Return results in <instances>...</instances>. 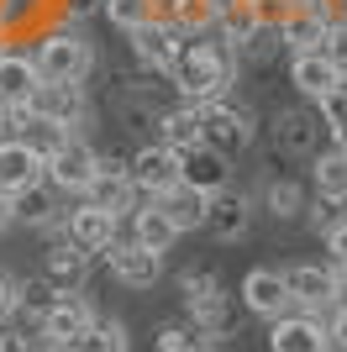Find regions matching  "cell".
<instances>
[{
  "mask_svg": "<svg viewBox=\"0 0 347 352\" xmlns=\"http://www.w3.org/2000/svg\"><path fill=\"white\" fill-rule=\"evenodd\" d=\"M237 63H242L237 58V43L211 27V32H200V37H185L169 79H174V89H179V100L216 105V100H227L231 85H237Z\"/></svg>",
  "mask_w": 347,
  "mask_h": 352,
  "instance_id": "1",
  "label": "cell"
},
{
  "mask_svg": "<svg viewBox=\"0 0 347 352\" xmlns=\"http://www.w3.org/2000/svg\"><path fill=\"white\" fill-rule=\"evenodd\" d=\"M32 63L43 79H58V85H85L90 69H95V47L79 37V32H43L37 47H32Z\"/></svg>",
  "mask_w": 347,
  "mask_h": 352,
  "instance_id": "2",
  "label": "cell"
},
{
  "mask_svg": "<svg viewBox=\"0 0 347 352\" xmlns=\"http://www.w3.org/2000/svg\"><path fill=\"white\" fill-rule=\"evenodd\" d=\"M253 137H258L253 111H247V105H237L231 95H227V100H216V105H200V142L216 147L221 158L247 153V147H253Z\"/></svg>",
  "mask_w": 347,
  "mask_h": 352,
  "instance_id": "3",
  "label": "cell"
},
{
  "mask_svg": "<svg viewBox=\"0 0 347 352\" xmlns=\"http://www.w3.org/2000/svg\"><path fill=\"white\" fill-rule=\"evenodd\" d=\"M185 321L216 347V342H227V337L242 331V300H231V294L221 289V279H216L211 289H200L195 300H185Z\"/></svg>",
  "mask_w": 347,
  "mask_h": 352,
  "instance_id": "4",
  "label": "cell"
},
{
  "mask_svg": "<svg viewBox=\"0 0 347 352\" xmlns=\"http://www.w3.org/2000/svg\"><path fill=\"white\" fill-rule=\"evenodd\" d=\"M95 300H85V294H63L53 310H48L43 321H37V331H32V342L37 347H58V352H69L74 342L85 337L90 326H95Z\"/></svg>",
  "mask_w": 347,
  "mask_h": 352,
  "instance_id": "5",
  "label": "cell"
},
{
  "mask_svg": "<svg viewBox=\"0 0 347 352\" xmlns=\"http://www.w3.org/2000/svg\"><path fill=\"white\" fill-rule=\"evenodd\" d=\"M101 258H105V268H111V279L121 289H158L163 284V252H147L137 242H127V236H116Z\"/></svg>",
  "mask_w": 347,
  "mask_h": 352,
  "instance_id": "6",
  "label": "cell"
},
{
  "mask_svg": "<svg viewBox=\"0 0 347 352\" xmlns=\"http://www.w3.org/2000/svg\"><path fill=\"white\" fill-rule=\"evenodd\" d=\"M27 111L37 121H53V126H69V132H79L90 116V95L85 85H58V79H43V85L32 89Z\"/></svg>",
  "mask_w": 347,
  "mask_h": 352,
  "instance_id": "7",
  "label": "cell"
},
{
  "mask_svg": "<svg viewBox=\"0 0 347 352\" xmlns=\"http://www.w3.org/2000/svg\"><path fill=\"white\" fill-rule=\"evenodd\" d=\"M58 232L69 236L74 248H85L90 258H101V252L111 248L116 236H121V216H116V210L90 206V200H79V206L63 210V226H58Z\"/></svg>",
  "mask_w": 347,
  "mask_h": 352,
  "instance_id": "8",
  "label": "cell"
},
{
  "mask_svg": "<svg viewBox=\"0 0 347 352\" xmlns=\"http://www.w3.org/2000/svg\"><path fill=\"white\" fill-rule=\"evenodd\" d=\"M95 163H101V153L85 142V137L74 132L69 142L58 147L53 158H48V168H43V179L53 184L58 195H85V184L95 179Z\"/></svg>",
  "mask_w": 347,
  "mask_h": 352,
  "instance_id": "9",
  "label": "cell"
},
{
  "mask_svg": "<svg viewBox=\"0 0 347 352\" xmlns=\"http://www.w3.org/2000/svg\"><path fill=\"white\" fill-rule=\"evenodd\" d=\"M247 316H263V321H279L284 310H295L289 300V284H284V268H247L242 289H237Z\"/></svg>",
  "mask_w": 347,
  "mask_h": 352,
  "instance_id": "10",
  "label": "cell"
},
{
  "mask_svg": "<svg viewBox=\"0 0 347 352\" xmlns=\"http://www.w3.org/2000/svg\"><path fill=\"white\" fill-rule=\"evenodd\" d=\"M269 352H332L326 347V316L284 310L279 321H269Z\"/></svg>",
  "mask_w": 347,
  "mask_h": 352,
  "instance_id": "11",
  "label": "cell"
},
{
  "mask_svg": "<svg viewBox=\"0 0 347 352\" xmlns=\"http://www.w3.org/2000/svg\"><path fill=\"white\" fill-rule=\"evenodd\" d=\"M127 174H132V184H137V195L158 200V195H169L174 184H179V153L163 147V142L137 147V158H127Z\"/></svg>",
  "mask_w": 347,
  "mask_h": 352,
  "instance_id": "12",
  "label": "cell"
},
{
  "mask_svg": "<svg viewBox=\"0 0 347 352\" xmlns=\"http://www.w3.org/2000/svg\"><path fill=\"white\" fill-rule=\"evenodd\" d=\"M79 200H90V206H101V210H116V216H127V210L137 206V184H132V174H127V158H101V163H95V179L85 184Z\"/></svg>",
  "mask_w": 347,
  "mask_h": 352,
  "instance_id": "13",
  "label": "cell"
},
{
  "mask_svg": "<svg viewBox=\"0 0 347 352\" xmlns=\"http://www.w3.org/2000/svg\"><path fill=\"white\" fill-rule=\"evenodd\" d=\"M127 43H132V58H137V63L169 74L174 58H179V47H185V32H174L163 16H153V21H143V27L127 32Z\"/></svg>",
  "mask_w": 347,
  "mask_h": 352,
  "instance_id": "14",
  "label": "cell"
},
{
  "mask_svg": "<svg viewBox=\"0 0 347 352\" xmlns=\"http://www.w3.org/2000/svg\"><path fill=\"white\" fill-rule=\"evenodd\" d=\"M90 263H95V258H90L85 248H74L63 232H58L53 242L43 248V279H53L63 294H85V284H90Z\"/></svg>",
  "mask_w": 347,
  "mask_h": 352,
  "instance_id": "15",
  "label": "cell"
},
{
  "mask_svg": "<svg viewBox=\"0 0 347 352\" xmlns=\"http://www.w3.org/2000/svg\"><path fill=\"white\" fill-rule=\"evenodd\" d=\"M284 284H289L295 310H311V316H326V310H332V263H289Z\"/></svg>",
  "mask_w": 347,
  "mask_h": 352,
  "instance_id": "16",
  "label": "cell"
},
{
  "mask_svg": "<svg viewBox=\"0 0 347 352\" xmlns=\"http://www.w3.org/2000/svg\"><path fill=\"white\" fill-rule=\"evenodd\" d=\"M121 236L137 242V248H147V252H169L179 242V226L158 210V200H147V206H132L121 216Z\"/></svg>",
  "mask_w": 347,
  "mask_h": 352,
  "instance_id": "17",
  "label": "cell"
},
{
  "mask_svg": "<svg viewBox=\"0 0 347 352\" xmlns=\"http://www.w3.org/2000/svg\"><path fill=\"white\" fill-rule=\"evenodd\" d=\"M179 184L205 190V195L227 190V184H231V158H221L216 147H205V142L185 147V153H179Z\"/></svg>",
  "mask_w": 347,
  "mask_h": 352,
  "instance_id": "18",
  "label": "cell"
},
{
  "mask_svg": "<svg viewBox=\"0 0 347 352\" xmlns=\"http://www.w3.org/2000/svg\"><path fill=\"white\" fill-rule=\"evenodd\" d=\"M43 168H48L43 153H37L27 137H6V142H0V195H6V200H11L16 190L37 184V179H43Z\"/></svg>",
  "mask_w": 347,
  "mask_h": 352,
  "instance_id": "19",
  "label": "cell"
},
{
  "mask_svg": "<svg viewBox=\"0 0 347 352\" xmlns=\"http://www.w3.org/2000/svg\"><path fill=\"white\" fill-rule=\"evenodd\" d=\"M247 226H253V200H247L242 190H216L211 195V210H205V232L216 236V242H237V236H247Z\"/></svg>",
  "mask_w": 347,
  "mask_h": 352,
  "instance_id": "20",
  "label": "cell"
},
{
  "mask_svg": "<svg viewBox=\"0 0 347 352\" xmlns=\"http://www.w3.org/2000/svg\"><path fill=\"white\" fill-rule=\"evenodd\" d=\"M347 74H337V63L326 53H289V85L300 89L305 100H321L326 89H337Z\"/></svg>",
  "mask_w": 347,
  "mask_h": 352,
  "instance_id": "21",
  "label": "cell"
},
{
  "mask_svg": "<svg viewBox=\"0 0 347 352\" xmlns=\"http://www.w3.org/2000/svg\"><path fill=\"white\" fill-rule=\"evenodd\" d=\"M37 85H43V74H37V63H32V53L0 47V105H27Z\"/></svg>",
  "mask_w": 347,
  "mask_h": 352,
  "instance_id": "22",
  "label": "cell"
},
{
  "mask_svg": "<svg viewBox=\"0 0 347 352\" xmlns=\"http://www.w3.org/2000/svg\"><path fill=\"white\" fill-rule=\"evenodd\" d=\"M279 32H284V53H321L326 43V21H321L316 6H295V11L279 16Z\"/></svg>",
  "mask_w": 347,
  "mask_h": 352,
  "instance_id": "23",
  "label": "cell"
},
{
  "mask_svg": "<svg viewBox=\"0 0 347 352\" xmlns=\"http://www.w3.org/2000/svg\"><path fill=\"white\" fill-rule=\"evenodd\" d=\"M158 210L179 226V236H185V232H200V226H205L211 195H205V190H189V184H174L169 195H158Z\"/></svg>",
  "mask_w": 347,
  "mask_h": 352,
  "instance_id": "24",
  "label": "cell"
},
{
  "mask_svg": "<svg viewBox=\"0 0 347 352\" xmlns=\"http://www.w3.org/2000/svg\"><path fill=\"white\" fill-rule=\"evenodd\" d=\"M311 184H316L321 200H337V206H347V147H321L316 163H311Z\"/></svg>",
  "mask_w": 347,
  "mask_h": 352,
  "instance_id": "25",
  "label": "cell"
},
{
  "mask_svg": "<svg viewBox=\"0 0 347 352\" xmlns=\"http://www.w3.org/2000/svg\"><path fill=\"white\" fill-rule=\"evenodd\" d=\"M53 184L48 179H37V184H27V190L11 195V221H21V226H53L58 216V200H53Z\"/></svg>",
  "mask_w": 347,
  "mask_h": 352,
  "instance_id": "26",
  "label": "cell"
},
{
  "mask_svg": "<svg viewBox=\"0 0 347 352\" xmlns=\"http://www.w3.org/2000/svg\"><path fill=\"white\" fill-rule=\"evenodd\" d=\"M158 142L174 147V153H185V147L200 142V105H189V100L169 105V111L158 116Z\"/></svg>",
  "mask_w": 347,
  "mask_h": 352,
  "instance_id": "27",
  "label": "cell"
},
{
  "mask_svg": "<svg viewBox=\"0 0 347 352\" xmlns=\"http://www.w3.org/2000/svg\"><path fill=\"white\" fill-rule=\"evenodd\" d=\"M58 300H63V289H58L53 279H43V274H37V279H16V316L27 321V331H37V321H43Z\"/></svg>",
  "mask_w": 347,
  "mask_h": 352,
  "instance_id": "28",
  "label": "cell"
},
{
  "mask_svg": "<svg viewBox=\"0 0 347 352\" xmlns=\"http://www.w3.org/2000/svg\"><path fill=\"white\" fill-rule=\"evenodd\" d=\"M305 206H311V195H305V184L300 179H269L263 184V210L274 221H295V216H305Z\"/></svg>",
  "mask_w": 347,
  "mask_h": 352,
  "instance_id": "29",
  "label": "cell"
},
{
  "mask_svg": "<svg viewBox=\"0 0 347 352\" xmlns=\"http://www.w3.org/2000/svg\"><path fill=\"white\" fill-rule=\"evenodd\" d=\"M158 16L174 32H185V37H200V32L216 27V6L211 0H169V6H158Z\"/></svg>",
  "mask_w": 347,
  "mask_h": 352,
  "instance_id": "30",
  "label": "cell"
},
{
  "mask_svg": "<svg viewBox=\"0 0 347 352\" xmlns=\"http://www.w3.org/2000/svg\"><path fill=\"white\" fill-rule=\"evenodd\" d=\"M274 53H284V32H279V16H258L253 32H247L242 43H237V58L247 63H269Z\"/></svg>",
  "mask_w": 347,
  "mask_h": 352,
  "instance_id": "31",
  "label": "cell"
},
{
  "mask_svg": "<svg viewBox=\"0 0 347 352\" xmlns=\"http://www.w3.org/2000/svg\"><path fill=\"white\" fill-rule=\"evenodd\" d=\"M69 352H132V337H127V326L116 321V316H95V326H90Z\"/></svg>",
  "mask_w": 347,
  "mask_h": 352,
  "instance_id": "32",
  "label": "cell"
},
{
  "mask_svg": "<svg viewBox=\"0 0 347 352\" xmlns=\"http://www.w3.org/2000/svg\"><path fill=\"white\" fill-rule=\"evenodd\" d=\"M274 137H279V147H284L289 158H305V153L316 147V126H311V116H300V111H284Z\"/></svg>",
  "mask_w": 347,
  "mask_h": 352,
  "instance_id": "33",
  "label": "cell"
},
{
  "mask_svg": "<svg viewBox=\"0 0 347 352\" xmlns=\"http://www.w3.org/2000/svg\"><path fill=\"white\" fill-rule=\"evenodd\" d=\"M153 352H211V342H205L189 321H163L158 337H153Z\"/></svg>",
  "mask_w": 347,
  "mask_h": 352,
  "instance_id": "34",
  "label": "cell"
},
{
  "mask_svg": "<svg viewBox=\"0 0 347 352\" xmlns=\"http://www.w3.org/2000/svg\"><path fill=\"white\" fill-rule=\"evenodd\" d=\"M316 111H321V126L332 132V142L347 147V79H342L337 89H326V95H321Z\"/></svg>",
  "mask_w": 347,
  "mask_h": 352,
  "instance_id": "35",
  "label": "cell"
},
{
  "mask_svg": "<svg viewBox=\"0 0 347 352\" xmlns=\"http://www.w3.org/2000/svg\"><path fill=\"white\" fill-rule=\"evenodd\" d=\"M101 11H105V21H111V27L132 32V27H143V21H153V16H158V0H105Z\"/></svg>",
  "mask_w": 347,
  "mask_h": 352,
  "instance_id": "36",
  "label": "cell"
},
{
  "mask_svg": "<svg viewBox=\"0 0 347 352\" xmlns=\"http://www.w3.org/2000/svg\"><path fill=\"white\" fill-rule=\"evenodd\" d=\"M21 137H27V142L37 147V153H43V163H48V158H53V153H58L63 142H69L74 132H69V126H53V121H37V116H32V126H27Z\"/></svg>",
  "mask_w": 347,
  "mask_h": 352,
  "instance_id": "37",
  "label": "cell"
},
{
  "mask_svg": "<svg viewBox=\"0 0 347 352\" xmlns=\"http://www.w3.org/2000/svg\"><path fill=\"white\" fill-rule=\"evenodd\" d=\"M342 216H347V210L337 206V200H321V195H311V206H305V221H311L316 232H332Z\"/></svg>",
  "mask_w": 347,
  "mask_h": 352,
  "instance_id": "38",
  "label": "cell"
},
{
  "mask_svg": "<svg viewBox=\"0 0 347 352\" xmlns=\"http://www.w3.org/2000/svg\"><path fill=\"white\" fill-rule=\"evenodd\" d=\"M0 352H37V342H32L27 326H6L0 321Z\"/></svg>",
  "mask_w": 347,
  "mask_h": 352,
  "instance_id": "39",
  "label": "cell"
},
{
  "mask_svg": "<svg viewBox=\"0 0 347 352\" xmlns=\"http://www.w3.org/2000/svg\"><path fill=\"white\" fill-rule=\"evenodd\" d=\"M321 53H326V58L337 63V74H347V27H332V32H326Z\"/></svg>",
  "mask_w": 347,
  "mask_h": 352,
  "instance_id": "40",
  "label": "cell"
},
{
  "mask_svg": "<svg viewBox=\"0 0 347 352\" xmlns=\"http://www.w3.org/2000/svg\"><path fill=\"white\" fill-rule=\"evenodd\" d=\"M326 347L347 352V310H326Z\"/></svg>",
  "mask_w": 347,
  "mask_h": 352,
  "instance_id": "41",
  "label": "cell"
},
{
  "mask_svg": "<svg viewBox=\"0 0 347 352\" xmlns=\"http://www.w3.org/2000/svg\"><path fill=\"white\" fill-rule=\"evenodd\" d=\"M321 236H326V252H332V263H337V268H347V216L337 221L332 232H321Z\"/></svg>",
  "mask_w": 347,
  "mask_h": 352,
  "instance_id": "42",
  "label": "cell"
},
{
  "mask_svg": "<svg viewBox=\"0 0 347 352\" xmlns=\"http://www.w3.org/2000/svg\"><path fill=\"white\" fill-rule=\"evenodd\" d=\"M316 11L326 27H347V0H316Z\"/></svg>",
  "mask_w": 347,
  "mask_h": 352,
  "instance_id": "43",
  "label": "cell"
},
{
  "mask_svg": "<svg viewBox=\"0 0 347 352\" xmlns=\"http://www.w3.org/2000/svg\"><path fill=\"white\" fill-rule=\"evenodd\" d=\"M11 316H16V279L0 274V321H11Z\"/></svg>",
  "mask_w": 347,
  "mask_h": 352,
  "instance_id": "44",
  "label": "cell"
},
{
  "mask_svg": "<svg viewBox=\"0 0 347 352\" xmlns=\"http://www.w3.org/2000/svg\"><path fill=\"white\" fill-rule=\"evenodd\" d=\"M332 310H347V268L332 263Z\"/></svg>",
  "mask_w": 347,
  "mask_h": 352,
  "instance_id": "45",
  "label": "cell"
},
{
  "mask_svg": "<svg viewBox=\"0 0 347 352\" xmlns=\"http://www.w3.org/2000/svg\"><path fill=\"white\" fill-rule=\"evenodd\" d=\"M95 6H105V0H63V11H69V21H85Z\"/></svg>",
  "mask_w": 347,
  "mask_h": 352,
  "instance_id": "46",
  "label": "cell"
},
{
  "mask_svg": "<svg viewBox=\"0 0 347 352\" xmlns=\"http://www.w3.org/2000/svg\"><path fill=\"white\" fill-rule=\"evenodd\" d=\"M258 6H269V0H258ZM274 6H279V16H284V11H295V6H316V0H274Z\"/></svg>",
  "mask_w": 347,
  "mask_h": 352,
  "instance_id": "47",
  "label": "cell"
},
{
  "mask_svg": "<svg viewBox=\"0 0 347 352\" xmlns=\"http://www.w3.org/2000/svg\"><path fill=\"white\" fill-rule=\"evenodd\" d=\"M6 226H11V200L0 195V232H6Z\"/></svg>",
  "mask_w": 347,
  "mask_h": 352,
  "instance_id": "48",
  "label": "cell"
},
{
  "mask_svg": "<svg viewBox=\"0 0 347 352\" xmlns=\"http://www.w3.org/2000/svg\"><path fill=\"white\" fill-rule=\"evenodd\" d=\"M6 137H11V121H6V105H0V142H6Z\"/></svg>",
  "mask_w": 347,
  "mask_h": 352,
  "instance_id": "49",
  "label": "cell"
},
{
  "mask_svg": "<svg viewBox=\"0 0 347 352\" xmlns=\"http://www.w3.org/2000/svg\"><path fill=\"white\" fill-rule=\"evenodd\" d=\"M37 352H58V347H37Z\"/></svg>",
  "mask_w": 347,
  "mask_h": 352,
  "instance_id": "50",
  "label": "cell"
}]
</instances>
